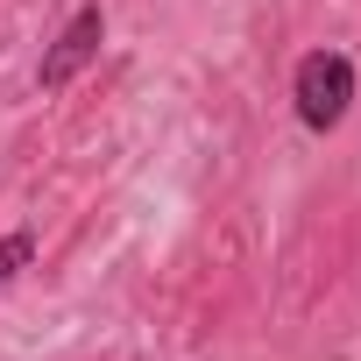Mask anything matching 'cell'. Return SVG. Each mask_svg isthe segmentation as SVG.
Returning <instances> with one entry per match:
<instances>
[{
	"label": "cell",
	"mask_w": 361,
	"mask_h": 361,
	"mask_svg": "<svg viewBox=\"0 0 361 361\" xmlns=\"http://www.w3.org/2000/svg\"><path fill=\"white\" fill-rule=\"evenodd\" d=\"M290 99H298V121H305L312 135H333V128L347 121V106H354V57H340V50L298 57Z\"/></svg>",
	"instance_id": "1"
},
{
	"label": "cell",
	"mask_w": 361,
	"mask_h": 361,
	"mask_svg": "<svg viewBox=\"0 0 361 361\" xmlns=\"http://www.w3.org/2000/svg\"><path fill=\"white\" fill-rule=\"evenodd\" d=\"M99 43H106V8H99V0H85V8L57 29V43L43 50V64H36V85L43 92H64L92 57H99Z\"/></svg>",
	"instance_id": "2"
},
{
	"label": "cell",
	"mask_w": 361,
	"mask_h": 361,
	"mask_svg": "<svg viewBox=\"0 0 361 361\" xmlns=\"http://www.w3.org/2000/svg\"><path fill=\"white\" fill-rule=\"evenodd\" d=\"M29 262H36V227H15L8 241H0V283H15Z\"/></svg>",
	"instance_id": "3"
}]
</instances>
